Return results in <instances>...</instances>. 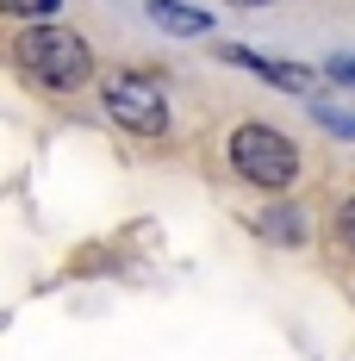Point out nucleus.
<instances>
[{
    "mask_svg": "<svg viewBox=\"0 0 355 361\" xmlns=\"http://www.w3.org/2000/svg\"><path fill=\"white\" fill-rule=\"evenodd\" d=\"M19 69L32 75L37 87H56V94H75L88 75H94V56H88V44L63 25H32V32L19 37Z\"/></svg>",
    "mask_w": 355,
    "mask_h": 361,
    "instance_id": "nucleus-1",
    "label": "nucleus"
},
{
    "mask_svg": "<svg viewBox=\"0 0 355 361\" xmlns=\"http://www.w3.org/2000/svg\"><path fill=\"white\" fill-rule=\"evenodd\" d=\"M231 169H237L249 187L281 193L287 180L299 175V149L287 144L275 125H237V131H231Z\"/></svg>",
    "mask_w": 355,
    "mask_h": 361,
    "instance_id": "nucleus-2",
    "label": "nucleus"
},
{
    "mask_svg": "<svg viewBox=\"0 0 355 361\" xmlns=\"http://www.w3.org/2000/svg\"><path fill=\"white\" fill-rule=\"evenodd\" d=\"M107 112L119 131H138V137L169 131V100L150 75H107Z\"/></svg>",
    "mask_w": 355,
    "mask_h": 361,
    "instance_id": "nucleus-3",
    "label": "nucleus"
},
{
    "mask_svg": "<svg viewBox=\"0 0 355 361\" xmlns=\"http://www.w3.org/2000/svg\"><path fill=\"white\" fill-rule=\"evenodd\" d=\"M224 63H243V69H255L262 81H275V87H287V94H306V81H312L306 69H293V63H275V56H255V50H237V44L224 50Z\"/></svg>",
    "mask_w": 355,
    "mask_h": 361,
    "instance_id": "nucleus-4",
    "label": "nucleus"
},
{
    "mask_svg": "<svg viewBox=\"0 0 355 361\" xmlns=\"http://www.w3.org/2000/svg\"><path fill=\"white\" fill-rule=\"evenodd\" d=\"M150 19H156V25H169V32H181V37L212 32V19H206V13H193V6H181V0H150Z\"/></svg>",
    "mask_w": 355,
    "mask_h": 361,
    "instance_id": "nucleus-5",
    "label": "nucleus"
},
{
    "mask_svg": "<svg viewBox=\"0 0 355 361\" xmlns=\"http://www.w3.org/2000/svg\"><path fill=\"white\" fill-rule=\"evenodd\" d=\"M0 6H6L13 19H50V13H56V0H0Z\"/></svg>",
    "mask_w": 355,
    "mask_h": 361,
    "instance_id": "nucleus-6",
    "label": "nucleus"
},
{
    "mask_svg": "<svg viewBox=\"0 0 355 361\" xmlns=\"http://www.w3.org/2000/svg\"><path fill=\"white\" fill-rule=\"evenodd\" d=\"M268 231H275L281 243H293V237H299V218H293V212H275V218H268Z\"/></svg>",
    "mask_w": 355,
    "mask_h": 361,
    "instance_id": "nucleus-7",
    "label": "nucleus"
},
{
    "mask_svg": "<svg viewBox=\"0 0 355 361\" xmlns=\"http://www.w3.org/2000/svg\"><path fill=\"white\" fill-rule=\"evenodd\" d=\"M337 231H343V243H349V250H355V200H349V206H343V212H337Z\"/></svg>",
    "mask_w": 355,
    "mask_h": 361,
    "instance_id": "nucleus-8",
    "label": "nucleus"
},
{
    "mask_svg": "<svg viewBox=\"0 0 355 361\" xmlns=\"http://www.w3.org/2000/svg\"><path fill=\"white\" fill-rule=\"evenodd\" d=\"M330 75H337V81H349V87H355V56H330Z\"/></svg>",
    "mask_w": 355,
    "mask_h": 361,
    "instance_id": "nucleus-9",
    "label": "nucleus"
},
{
    "mask_svg": "<svg viewBox=\"0 0 355 361\" xmlns=\"http://www.w3.org/2000/svg\"><path fill=\"white\" fill-rule=\"evenodd\" d=\"M231 6H268V0H231Z\"/></svg>",
    "mask_w": 355,
    "mask_h": 361,
    "instance_id": "nucleus-10",
    "label": "nucleus"
}]
</instances>
